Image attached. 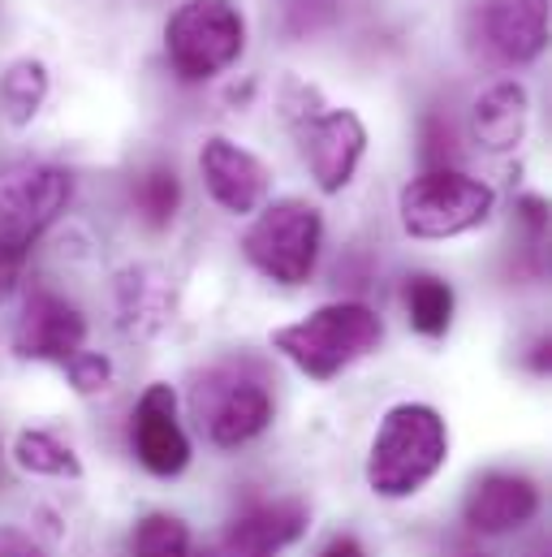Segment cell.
<instances>
[{"label": "cell", "instance_id": "22", "mask_svg": "<svg viewBox=\"0 0 552 557\" xmlns=\"http://www.w3.org/2000/svg\"><path fill=\"white\" fill-rule=\"evenodd\" d=\"M341 0H280V26L293 39H306L315 30H324L337 17Z\"/></svg>", "mask_w": 552, "mask_h": 557}, {"label": "cell", "instance_id": "8", "mask_svg": "<svg viewBox=\"0 0 552 557\" xmlns=\"http://www.w3.org/2000/svg\"><path fill=\"white\" fill-rule=\"evenodd\" d=\"M549 17L552 0H479L471 9V44L501 70L531 65L549 48Z\"/></svg>", "mask_w": 552, "mask_h": 557}, {"label": "cell", "instance_id": "25", "mask_svg": "<svg viewBox=\"0 0 552 557\" xmlns=\"http://www.w3.org/2000/svg\"><path fill=\"white\" fill-rule=\"evenodd\" d=\"M0 557H48L26 532L17 528H0Z\"/></svg>", "mask_w": 552, "mask_h": 557}, {"label": "cell", "instance_id": "29", "mask_svg": "<svg viewBox=\"0 0 552 557\" xmlns=\"http://www.w3.org/2000/svg\"><path fill=\"white\" fill-rule=\"evenodd\" d=\"M527 557H549V541H536V545H531V554Z\"/></svg>", "mask_w": 552, "mask_h": 557}, {"label": "cell", "instance_id": "4", "mask_svg": "<svg viewBox=\"0 0 552 557\" xmlns=\"http://www.w3.org/2000/svg\"><path fill=\"white\" fill-rule=\"evenodd\" d=\"M74 177L70 169L35 156L0 164V256L26 260L39 234L70 208Z\"/></svg>", "mask_w": 552, "mask_h": 557}, {"label": "cell", "instance_id": "15", "mask_svg": "<svg viewBox=\"0 0 552 557\" xmlns=\"http://www.w3.org/2000/svg\"><path fill=\"white\" fill-rule=\"evenodd\" d=\"M117 311L130 337H155L173 320V285L160 269H126L117 281Z\"/></svg>", "mask_w": 552, "mask_h": 557}, {"label": "cell", "instance_id": "18", "mask_svg": "<svg viewBox=\"0 0 552 557\" xmlns=\"http://www.w3.org/2000/svg\"><path fill=\"white\" fill-rule=\"evenodd\" d=\"M43 100H48V70H43V61H35V57L13 61L4 70V78H0V104H4L9 122L26 126L39 113Z\"/></svg>", "mask_w": 552, "mask_h": 557}, {"label": "cell", "instance_id": "9", "mask_svg": "<svg viewBox=\"0 0 552 557\" xmlns=\"http://www.w3.org/2000/svg\"><path fill=\"white\" fill-rule=\"evenodd\" d=\"M83 342H87L83 311L65 294L35 285L13 324V355L35 359V363H70L83 350Z\"/></svg>", "mask_w": 552, "mask_h": 557}, {"label": "cell", "instance_id": "10", "mask_svg": "<svg viewBox=\"0 0 552 557\" xmlns=\"http://www.w3.org/2000/svg\"><path fill=\"white\" fill-rule=\"evenodd\" d=\"M298 139H302V156L311 164L315 186L324 195H337L354 182V169L367 151V126L350 109H328V113L306 117L298 126Z\"/></svg>", "mask_w": 552, "mask_h": 557}, {"label": "cell", "instance_id": "12", "mask_svg": "<svg viewBox=\"0 0 552 557\" xmlns=\"http://www.w3.org/2000/svg\"><path fill=\"white\" fill-rule=\"evenodd\" d=\"M130 445H135L138 462L151 475H181L190 462V441L177 423V398L168 385H151L142 389L135 416H130Z\"/></svg>", "mask_w": 552, "mask_h": 557}, {"label": "cell", "instance_id": "1", "mask_svg": "<svg viewBox=\"0 0 552 557\" xmlns=\"http://www.w3.org/2000/svg\"><path fill=\"white\" fill-rule=\"evenodd\" d=\"M385 342V320L363 302H328L311 315L280 324L273 333V350H280L298 372L311 381H333L363 355Z\"/></svg>", "mask_w": 552, "mask_h": 557}, {"label": "cell", "instance_id": "16", "mask_svg": "<svg viewBox=\"0 0 552 557\" xmlns=\"http://www.w3.org/2000/svg\"><path fill=\"white\" fill-rule=\"evenodd\" d=\"M527 117H531V100H527V87L505 78L497 87H488L479 100H475V143L488 147V151H510L518 147L527 135Z\"/></svg>", "mask_w": 552, "mask_h": 557}, {"label": "cell", "instance_id": "26", "mask_svg": "<svg viewBox=\"0 0 552 557\" xmlns=\"http://www.w3.org/2000/svg\"><path fill=\"white\" fill-rule=\"evenodd\" d=\"M319 557H367V554H363V545H359L354 536H333V541L319 549Z\"/></svg>", "mask_w": 552, "mask_h": 557}, {"label": "cell", "instance_id": "6", "mask_svg": "<svg viewBox=\"0 0 552 557\" xmlns=\"http://www.w3.org/2000/svg\"><path fill=\"white\" fill-rule=\"evenodd\" d=\"M497 208L492 186L457 169H427L398 195V212L411 238H457L479 230Z\"/></svg>", "mask_w": 552, "mask_h": 557}, {"label": "cell", "instance_id": "24", "mask_svg": "<svg viewBox=\"0 0 552 557\" xmlns=\"http://www.w3.org/2000/svg\"><path fill=\"white\" fill-rule=\"evenodd\" d=\"M453 131H449V122H440V117H427L423 122V160L431 164V169H449V160H453Z\"/></svg>", "mask_w": 552, "mask_h": 557}, {"label": "cell", "instance_id": "28", "mask_svg": "<svg viewBox=\"0 0 552 557\" xmlns=\"http://www.w3.org/2000/svg\"><path fill=\"white\" fill-rule=\"evenodd\" d=\"M449 557H492V554H488V549H479L475 541H466V536H462V541H453V545H449Z\"/></svg>", "mask_w": 552, "mask_h": 557}, {"label": "cell", "instance_id": "11", "mask_svg": "<svg viewBox=\"0 0 552 557\" xmlns=\"http://www.w3.org/2000/svg\"><path fill=\"white\" fill-rule=\"evenodd\" d=\"M199 169H203L208 195H212L225 212H234V216L260 212L264 199H268V190H273L268 164H264L255 151H247V147H238L234 139H225V135H212V139L203 143Z\"/></svg>", "mask_w": 552, "mask_h": 557}, {"label": "cell", "instance_id": "20", "mask_svg": "<svg viewBox=\"0 0 552 557\" xmlns=\"http://www.w3.org/2000/svg\"><path fill=\"white\" fill-rule=\"evenodd\" d=\"M195 554V541H190V528L177 519V515H142L130 532V557H190Z\"/></svg>", "mask_w": 552, "mask_h": 557}, {"label": "cell", "instance_id": "2", "mask_svg": "<svg viewBox=\"0 0 552 557\" xmlns=\"http://www.w3.org/2000/svg\"><path fill=\"white\" fill-rule=\"evenodd\" d=\"M449 458V428L423 403H402L380 419L372 454H367V484L380 497H414Z\"/></svg>", "mask_w": 552, "mask_h": 557}, {"label": "cell", "instance_id": "13", "mask_svg": "<svg viewBox=\"0 0 552 557\" xmlns=\"http://www.w3.org/2000/svg\"><path fill=\"white\" fill-rule=\"evenodd\" d=\"M540 515V488L518 471H488L471 484L462 502V519L479 536H501Z\"/></svg>", "mask_w": 552, "mask_h": 557}, {"label": "cell", "instance_id": "5", "mask_svg": "<svg viewBox=\"0 0 552 557\" xmlns=\"http://www.w3.org/2000/svg\"><path fill=\"white\" fill-rule=\"evenodd\" d=\"M247 48V17L234 0H181L164 22V57L186 83L225 74Z\"/></svg>", "mask_w": 552, "mask_h": 557}, {"label": "cell", "instance_id": "14", "mask_svg": "<svg viewBox=\"0 0 552 557\" xmlns=\"http://www.w3.org/2000/svg\"><path fill=\"white\" fill-rule=\"evenodd\" d=\"M306 532V506L293 497H264L238 510L229 523L221 557H276L285 545H293Z\"/></svg>", "mask_w": 552, "mask_h": 557}, {"label": "cell", "instance_id": "7", "mask_svg": "<svg viewBox=\"0 0 552 557\" xmlns=\"http://www.w3.org/2000/svg\"><path fill=\"white\" fill-rule=\"evenodd\" d=\"M319 243H324V221H319V208H311L306 199L268 203L242 238L247 260L280 285H302L315 273Z\"/></svg>", "mask_w": 552, "mask_h": 557}, {"label": "cell", "instance_id": "21", "mask_svg": "<svg viewBox=\"0 0 552 557\" xmlns=\"http://www.w3.org/2000/svg\"><path fill=\"white\" fill-rule=\"evenodd\" d=\"M13 458L22 471H35V475H70V480L83 475L78 454L65 441H57L52 432H22L13 445Z\"/></svg>", "mask_w": 552, "mask_h": 557}, {"label": "cell", "instance_id": "17", "mask_svg": "<svg viewBox=\"0 0 552 557\" xmlns=\"http://www.w3.org/2000/svg\"><path fill=\"white\" fill-rule=\"evenodd\" d=\"M406 315L423 337H444L453 324V289L449 281L431 277V273H414L406 281Z\"/></svg>", "mask_w": 552, "mask_h": 557}, {"label": "cell", "instance_id": "27", "mask_svg": "<svg viewBox=\"0 0 552 557\" xmlns=\"http://www.w3.org/2000/svg\"><path fill=\"white\" fill-rule=\"evenodd\" d=\"M22 264L26 260H13V256H0V298L17 285V277H22Z\"/></svg>", "mask_w": 552, "mask_h": 557}, {"label": "cell", "instance_id": "3", "mask_svg": "<svg viewBox=\"0 0 552 557\" xmlns=\"http://www.w3.org/2000/svg\"><path fill=\"white\" fill-rule=\"evenodd\" d=\"M190 411L212 445L238 449L273 423V394L255 363L229 359V363H216L195 376Z\"/></svg>", "mask_w": 552, "mask_h": 557}, {"label": "cell", "instance_id": "19", "mask_svg": "<svg viewBox=\"0 0 552 557\" xmlns=\"http://www.w3.org/2000/svg\"><path fill=\"white\" fill-rule=\"evenodd\" d=\"M135 203H138V216H142L151 230H168V221H173L177 208H181L177 169H173V164H151L135 182Z\"/></svg>", "mask_w": 552, "mask_h": 557}, {"label": "cell", "instance_id": "23", "mask_svg": "<svg viewBox=\"0 0 552 557\" xmlns=\"http://www.w3.org/2000/svg\"><path fill=\"white\" fill-rule=\"evenodd\" d=\"M65 368H70V381H74V389L83 398H96V394H104L113 385V363L104 355H96V350H78Z\"/></svg>", "mask_w": 552, "mask_h": 557}]
</instances>
